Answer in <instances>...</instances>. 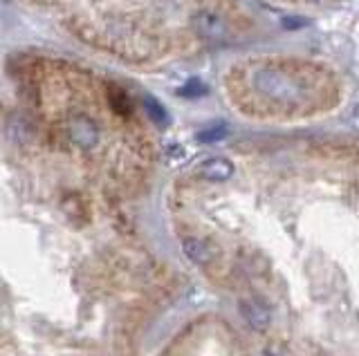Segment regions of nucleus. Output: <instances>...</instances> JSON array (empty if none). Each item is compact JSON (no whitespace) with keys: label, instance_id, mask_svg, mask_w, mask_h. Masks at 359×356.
<instances>
[{"label":"nucleus","instance_id":"nucleus-1","mask_svg":"<svg viewBox=\"0 0 359 356\" xmlns=\"http://www.w3.org/2000/svg\"><path fill=\"white\" fill-rule=\"evenodd\" d=\"M256 90L274 99V101H299L301 99V85L292 79V76H287L285 72L280 70H274V68H267V70H261L256 74Z\"/></svg>","mask_w":359,"mask_h":356},{"label":"nucleus","instance_id":"nucleus-2","mask_svg":"<svg viewBox=\"0 0 359 356\" xmlns=\"http://www.w3.org/2000/svg\"><path fill=\"white\" fill-rule=\"evenodd\" d=\"M67 135H70L72 143H76L79 148H95L99 141V130L95 121H90L83 115L72 117L70 126H67Z\"/></svg>","mask_w":359,"mask_h":356},{"label":"nucleus","instance_id":"nucleus-3","mask_svg":"<svg viewBox=\"0 0 359 356\" xmlns=\"http://www.w3.org/2000/svg\"><path fill=\"white\" fill-rule=\"evenodd\" d=\"M238 309H241V316L250 322V325L258 332H263L269 327L272 322V316H269V309L256 298H241L238 300Z\"/></svg>","mask_w":359,"mask_h":356},{"label":"nucleus","instance_id":"nucleus-4","mask_svg":"<svg viewBox=\"0 0 359 356\" xmlns=\"http://www.w3.org/2000/svg\"><path fill=\"white\" fill-rule=\"evenodd\" d=\"M196 29L202 38H209V41H218L227 34V29H224V23L211 12H198L196 14Z\"/></svg>","mask_w":359,"mask_h":356},{"label":"nucleus","instance_id":"nucleus-5","mask_svg":"<svg viewBox=\"0 0 359 356\" xmlns=\"http://www.w3.org/2000/svg\"><path fill=\"white\" fill-rule=\"evenodd\" d=\"M198 173H200V177H205L209 182H224L233 175V166L224 157H211L200 164Z\"/></svg>","mask_w":359,"mask_h":356},{"label":"nucleus","instance_id":"nucleus-6","mask_svg":"<svg viewBox=\"0 0 359 356\" xmlns=\"http://www.w3.org/2000/svg\"><path fill=\"white\" fill-rule=\"evenodd\" d=\"M182 249L187 253V258L191 262H209L211 260V249H209V244H205L202 240L198 238H187L184 244H182Z\"/></svg>","mask_w":359,"mask_h":356},{"label":"nucleus","instance_id":"nucleus-7","mask_svg":"<svg viewBox=\"0 0 359 356\" xmlns=\"http://www.w3.org/2000/svg\"><path fill=\"white\" fill-rule=\"evenodd\" d=\"M142 104H144V113L149 115V119H153V124L168 126V113H166V108L157 101V99H153L151 94H144Z\"/></svg>","mask_w":359,"mask_h":356},{"label":"nucleus","instance_id":"nucleus-8","mask_svg":"<svg viewBox=\"0 0 359 356\" xmlns=\"http://www.w3.org/2000/svg\"><path fill=\"white\" fill-rule=\"evenodd\" d=\"M108 101L117 115H128L130 113V99L121 90L119 85H108Z\"/></svg>","mask_w":359,"mask_h":356},{"label":"nucleus","instance_id":"nucleus-9","mask_svg":"<svg viewBox=\"0 0 359 356\" xmlns=\"http://www.w3.org/2000/svg\"><path fill=\"white\" fill-rule=\"evenodd\" d=\"M224 137H227V128H224L222 124L209 126V128L198 132V141H202V143H213V141H220Z\"/></svg>","mask_w":359,"mask_h":356},{"label":"nucleus","instance_id":"nucleus-10","mask_svg":"<svg viewBox=\"0 0 359 356\" xmlns=\"http://www.w3.org/2000/svg\"><path fill=\"white\" fill-rule=\"evenodd\" d=\"M205 92V85H202L198 79H189L182 87H180V94L182 97H200Z\"/></svg>","mask_w":359,"mask_h":356},{"label":"nucleus","instance_id":"nucleus-11","mask_svg":"<svg viewBox=\"0 0 359 356\" xmlns=\"http://www.w3.org/2000/svg\"><path fill=\"white\" fill-rule=\"evenodd\" d=\"M11 135H14V139H25L29 137V128H25V121L22 119H14V126H11Z\"/></svg>","mask_w":359,"mask_h":356},{"label":"nucleus","instance_id":"nucleus-12","mask_svg":"<svg viewBox=\"0 0 359 356\" xmlns=\"http://www.w3.org/2000/svg\"><path fill=\"white\" fill-rule=\"evenodd\" d=\"M168 157L182 162V159L187 157V152H184V148H182V146H171V148H168Z\"/></svg>","mask_w":359,"mask_h":356}]
</instances>
